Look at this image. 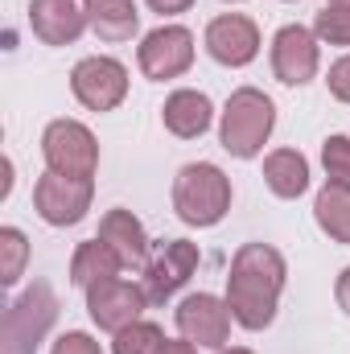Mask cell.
Listing matches in <instances>:
<instances>
[{
	"label": "cell",
	"instance_id": "obj_25",
	"mask_svg": "<svg viewBox=\"0 0 350 354\" xmlns=\"http://www.w3.org/2000/svg\"><path fill=\"white\" fill-rule=\"evenodd\" d=\"M50 354H103V351H99V342H95L91 334L71 330V334H62V338L54 342V351H50Z\"/></svg>",
	"mask_w": 350,
	"mask_h": 354
},
{
	"label": "cell",
	"instance_id": "obj_15",
	"mask_svg": "<svg viewBox=\"0 0 350 354\" xmlns=\"http://www.w3.org/2000/svg\"><path fill=\"white\" fill-rule=\"evenodd\" d=\"M99 239L116 252V260L124 268H145L149 264V235H145V227H140V218H136L132 210H124V206L107 210V214L99 218Z\"/></svg>",
	"mask_w": 350,
	"mask_h": 354
},
{
	"label": "cell",
	"instance_id": "obj_6",
	"mask_svg": "<svg viewBox=\"0 0 350 354\" xmlns=\"http://www.w3.org/2000/svg\"><path fill=\"white\" fill-rule=\"evenodd\" d=\"M83 292H87L91 322H95L99 330H107V334H120V330H128L132 322H140V313H145V305H149L145 284H132V280H120V276L99 280V284L83 288Z\"/></svg>",
	"mask_w": 350,
	"mask_h": 354
},
{
	"label": "cell",
	"instance_id": "obj_22",
	"mask_svg": "<svg viewBox=\"0 0 350 354\" xmlns=\"http://www.w3.org/2000/svg\"><path fill=\"white\" fill-rule=\"evenodd\" d=\"M0 256H4V264H0V284H17L21 280V272H25V260H29V239L17 231V227H0Z\"/></svg>",
	"mask_w": 350,
	"mask_h": 354
},
{
	"label": "cell",
	"instance_id": "obj_4",
	"mask_svg": "<svg viewBox=\"0 0 350 354\" xmlns=\"http://www.w3.org/2000/svg\"><path fill=\"white\" fill-rule=\"evenodd\" d=\"M58 317V297L50 292V284H29L8 309H4V326H0V354H33L37 342L50 334Z\"/></svg>",
	"mask_w": 350,
	"mask_h": 354
},
{
	"label": "cell",
	"instance_id": "obj_17",
	"mask_svg": "<svg viewBox=\"0 0 350 354\" xmlns=\"http://www.w3.org/2000/svg\"><path fill=\"white\" fill-rule=\"evenodd\" d=\"M83 8H87V25L103 41H132L140 29L136 0H83Z\"/></svg>",
	"mask_w": 350,
	"mask_h": 354
},
{
	"label": "cell",
	"instance_id": "obj_29",
	"mask_svg": "<svg viewBox=\"0 0 350 354\" xmlns=\"http://www.w3.org/2000/svg\"><path fill=\"white\" fill-rule=\"evenodd\" d=\"M161 354H198V346L194 342H185V338H177V342H165V351Z\"/></svg>",
	"mask_w": 350,
	"mask_h": 354
},
{
	"label": "cell",
	"instance_id": "obj_18",
	"mask_svg": "<svg viewBox=\"0 0 350 354\" xmlns=\"http://www.w3.org/2000/svg\"><path fill=\"white\" fill-rule=\"evenodd\" d=\"M264 181L276 198H301L309 189V161L297 149H276L264 157Z\"/></svg>",
	"mask_w": 350,
	"mask_h": 354
},
{
	"label": "cell",
	"instance_id": "obj_23",
	"mask_svg": "<svg viewBox=\"0 0 350 354\" xmlns=\"http://www.w3.org/2000/svg\"><path fill=\"white\" fill-rule=\"evenodd\" d=\"M313 33L326 46H350V8L347 4H326L313 21Z\"/></svg>",
	"mask_w": 350,
	"mask_h": 354
},
{
	"label": "cell",
	"instance_id": "obj_30",
	"mask_svg": "<svg viewBox=\"0 0 350 354\" xmlns=\"http://www.w3.org/2000/svg\"><path fill=\"white\" fill-rule=\"evenodd\" d=\"M219 354H252V351H243V346H231V351H219Z\"/></svg>",
	"mask_w": 350,
	"mask_h": 354
},
{
	"label": "cell",
	"instance_id": "obj_9",
	"mask_svg": "<svg viewBox=\"0 0 350 354\" xmlns=\"http://www.w3.org/2000/svg\"><path fill=\"white\" fill-rule=\"evenodd\" d=\"M71 91L91 111H116L128 95V71H124V62L95 54L71 71Z\"/></svg>",
	"mask_w": 350,
	"mask_h": 354
},
{
	"label": "cell",
	"instance_id": "obj_10",
	"mask_svg": "<svg viewBox=\"0 0 350 354\" xmlns=\"http://www.w3.org/2000/svg\"><path fill=\"white\" fill-rule=\"evenodd\" d=\"M136 58H140L145 79H153V83L177 79L194 66V33L185 25H161V29L145 33Z\"/></svg>",
	"mask_w": 350,
	"mask_h": 354
},
{
	"label": "cell",
	"instance_id": "obj_12",
	"mask_svg": "<svg viewBox=\"0 0 350 354\" xmlns=\"http://www.w3.org/2000/svg\"><path fill=\"white\" fill-rule=\"evenodd\" d=\"M206 54L223 66H248L260 54V29L243 12H223L206 25Z\"/></svg>",
	"mask_w": 350,
	"mask_h": 354
},
{
	"label": "cell",
	"instance_id": "obj_8",
	"mask_svg": "<svg viewBox=\"0 0 350 354\" xmlns=\"http://www.w3.org/2000/svg\"><path fill=\"white\" fill-rule=\"evenodd\" d=\"M177 334L194 346H206V351H223V342L231 338V305L219 301L214 292H194L177 305Z\"/></svg>",
	"mask_w": 350,
	"mask_h": 354
},
{
	"label": "cell",
	"instance_id": "obj_24",
	"mask_svg": "<svg viewBox=\"0 0 350 354\" xmlns=\"http://www.w3.org/2000/svg\"><path fill=\"white\" fill-rule=\"evenodd\" d=\"M322 165H326V177H330V181L350 185V136H326V145H322Z\"/></svg>",
	"mask_w": 350,
	"mask_h": 354
},
{
	"label": "cell",
	"instance_id": "obj_20",
	"mask_svg": "<svg viewBox=\"0 0 350 354\" xmlns=\"http://www.w3.org/2000/svg\"><path fill=\"white\" fill-rule=\"evenodd\" d=\"M313 218L334 243H350V185L326 181V189L313 202Z\"/></svg>",
	"mask_w": 350,
	"mask_h": 354
},
{
	"label": "cell",
	"instance_id": "obj_21",
	"mask_svg": "<svg viewBox=\"0 0 350 354\" xmlns=\"http://www.w3.org/2000/svg\"><path fill=\"white\" fill-rule=\"evenodd\" d=\"M165 334H161V326H153V322H132L128 330H120L116 334V342H111V354H161L165 351Z\"/></svg>",
	"mask_w": 350,
	"mask_h": 354
},
{
	"label": "cell",
	"instance_id": "obj_14",
	"mask_svg": "<svg viewBox=\"0 0 350 354\" xmlns=\"http://www.w3.org/2000/svg\"><path fill=\"white\" fill-rule=\"evenodd\" d=\"M29 29L46 46H71L87 29V8L79 0H29Z\"/></svg>",
	"mask_w": 350,
	"mask_h": 354
},
{
	"label": "cell",
	"instance_id": "obj_3",
	"mask_svg": "<svg viewBox=\"0 0 350 354\" xmlns=\"http://www.w3.org/2000/svg\"><path fill=\"white\" fill-rule=\"evenodd\" d=\"M272 128H276V107H272V99L256 87H239L227 99V107H223L219 140H223V149H227L231 157L252 161V157L264 153Z\"/></svg>",
	"mask_w": 350,
	"mask_h": 354
},
{
	"label": "cell",
	"instance_id": "obj_27",
	"mask_svg": "<svg viewBox=\"0 0 350 354\" xmlns=\"http://www.w3.org/2000/svg\"><path fill=\"white\" fill-rule=\"evenodd\" d=\"M194 0H149V8L153 12H161V17H174V12H185Z\"/></svg>",
	"mask_w": 350,
	"mask_h": 354
},
{
	"label": "cell",
	"instance_id": "obj_16",
	"mask_svg": "<svg viewBox=\"0 0 350 354\" xmlns=\"http://www.w3.org/2000/svg\"><path fill=\"white\" fill-rule=\"evenodd\" d=\"M161 120H165V128L174 132L177 140H194V136H202V132L210 128L214 107H210V99H206L202 91L185 87V91H174V95L165 99Z\"/></svg>",
	"mask_w": 350,
	"mask_h": 354
},
{
	"label": "cell",
	"instance_id": "obj_2",
	"mask_svg": "<svg viewBox=\"0 0 350 354\" xmlns=\"http://www.w3.org/2000/svg\"><path fill=\"white\" fill-rule=\"evenodd\" d=\"M174 210L190 227H214L231 210V177L210 161L181 165L174 177Z\"/></svg>",
	"mask_w": 350,
	"mask_h": 354
},
{
	"label": "cell",
	"instance_id": "obj_5",
	"mask_svg": "<svg viewBox=\"0 0 350 354\" xmlns=\"http://www.w3.org/2000/svg\"><path fill=\"white\" fill-rule=\"evenodd\" d=\"M42 157L50 165V174L62 177H95L99 169V145L95 132L79 120H54L42 132Z\"/></svg>",
	"mask_w": 350,
	"mask_h": 354
},
{
	"label": "cell",
	"instance_id": "obj_13",
	"mask_svg": "<svg viewBox=\"0 0 350 354\" xmlns=\"http://www.w3.org/2000/svg\"><path fill=\"white\" fill-rule=\"evenodd\" d=\"M194 268H198V243H190V239L161 243V252L145 264V297H149V305L169 301L177 288L194 276Z\"/></svg>",
	"mask_w": 350,
	"mask_h": 354
},
{
	"label": "cell",
	"instance_id": "obj_26",
	"mask_svg": "<svg viewBox=\"0 0 350 354\" xmlns=\"http://www.w3.org/2000/svg\"><path fill=\"white\" fill-rule=\"evenodd\" d=\"M326 87H330V95H334L338 103H350V54H347V58H338V62L330 66Z\"/></svg>",
	"mask_w": 350,
	"mask_h": 354
},
{
	"label": "cell",
	"instance_id": "obj_11",
	"mask_svg": "<svg viewBox=\"0 0 350 354\" xmlns=\"http://www.w3.org/2000/svg\"><path fill=\"white\" fill-rule=\"evenodd\" d=\"M322 66V50H317V33L305 25H284L272 37V75L284 87H305Z\"/></svg>",
	"mask_w": 350,
	"mask_h": 354
},
{
	"label": "cell",
	"instance_id": "obj_28",
	"mask_svg": "<svg viewBox=\"0 0 350 354\" xmlns=\"http://www.w3.org/2000/svg\"><path fill=\"white\" fill-rule=\"evenodd\" d=\"M334 297H338V305H342V313L350 317V268L338 276V284H334Z\"/></svg>",
	"mask_w": 350,
	"mask_h": 354
},
{
	"label": "cell",
	"instance_id": "obj_31",
	"mask_svg": "<svg viewBox=\"0 0 350 354\" xmlns=\"http://www.w3.org/2000/svg\"><path fill=\"white\" fill-rule=\"evenodd\" d=\"M330 4H347V8H350V0H330Z\"/></svg>",
	"mask_w": 350,
	"mask_h": 354
},
{
	"label": "cell",
	"instance_id": "obj_19",
	"mask_svg": "<svg viewBox=\"0 0 350 354\" xmlns=\"http://www.w3.org/2000/svg\"><path fill=\"white\" fill-rule=\"evenodd\" d=\"M120 260H116V252L95 235L87 243H79L75 248V260H71V280L79 284V288H91V284H99V280H111V276H120Z\"/></svg>",
	"mask_w": 350,
	"mask_h": 354
},
{
	"label": "cell",
	"instance_id": "obj_1",
	"mask_svg": "<svg viewBox=\"0 0 350 354\" xmlns=\"http://www.w3.org/2000/svg\"><path fill=\"white\" fill-rule=\"evenodd\" d=\"M284 256L268 243H243L227 272V305L231 317L243 330H264L276 317L280 292H284Z\"/></svg>",
	"mask_w": 350,
	"mask_h": 354
},
{
	"label": "cell",
	"instance_id": "obj_7",
	"mask_svg": "<svg viewBox=\"0 0 350 354\" xmlns=\"http://www.w3.org/2000/svg\"><path fill=\"white\" fill-rule=\"evenodd\" d=\"M91 194H95L91 177H62L46 169L33 185V206L50 227H75L91 210Z\"/></svg>",
	"mask_w": 350,
	"mask_h": 354
},
{
	"label": "cell",
	"instance_id": "obj_32",
	"mask_svg": "<svg viewBox=\"0 0 350 354\" xmlns=\"http://www.w3.org/2000/svg\"><path fill=\"white\" fill-rule=\"evenodd\" d=\"M227 4H239V0H227Z\"/></svg>",
	"mask_w": 350,
	"mask_h": 354
}]
</instances>
